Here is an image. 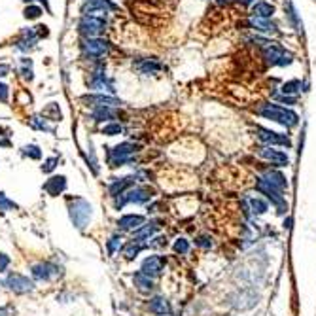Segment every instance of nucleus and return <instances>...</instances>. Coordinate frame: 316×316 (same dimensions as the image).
<instances>
[{"mask_svg": "<svg viewBox=\"0 0 316 316\" xmlns=\"http://www.w3.org/2000/svg\"><path fill=\"white\" fill-rule=\"evenodd\" d=\"M258 114L265 120L281 123L284 127H295L299 123V115L295 114L294 110H288V108L279 106V104H263L258 110Z\"/></svg>", "mask_w": 316, "mask_h": 316, "instance_id": "nucleus-1", "label": "nucleus"}, {"mask_svg": "<svg viewBox=\"0 0 316 316\" xmlns=\"http://www.w3.org/2000/svg\"><path fill=\"white\" fill-rule=\"evenodd\" d=\"M263 55L271 66H290L294 63V55L279 42H269L263 46Z\"/></svg>", "mask_w": 316, "mask_h": 316, "instance_id": "nucleus-2", "label": "nucleus"}, {"mask_svg": "<svg viewBox=\"0 0 316 316\" xmlns=\"http://www.w3.org/2000/svg\"><path fill=\"white\" fill-rule=\"evenodd\" d=\"M68 214H70L72 223L78 229H84L93 216V209L86 199H74V201L68 203Z\"/></svg>", "mask_w": 316, "mask_h": 316, "instance_id": "nucleus-3", "label": "nucleus"}, {"mask_svg": "<svg viewBox=\"0 0 316 316\" xmlns=\"http://www.w3.org/2000/svg\"><path fill=\"white\" fill-rule=\"evenodd\" d=\"M138 144H133V142H123V144H117L115 148L110 150L108 153V163L110 167H122L125 163H131L133 157H135V153L138 151Z\"/></svg>", "mask_w": 316, "mask_h": 316, "instance_id": "nucleus-4", "label": "nucleus"}, {"mask_svg": "<svg viewBox=\"0 0 316 316\" xmlns=\"http://www.w3.org/2000/svg\"><path fill=\"white\" fill-rule=\"evenodd\" d=\"M78 29L86 38H99L106 29V17L104 15H82Z\"/></svg>", "mask_w": 316, "mask_h": 316, "instance_id": "nucleus-5", "label": "nucleus"}, {"mask_svg": "<svg viewBox=\"0 0 316 316\" xmlns=\"http://www.w3.org/2000/svg\"><path fill=\"white\" fill-rule=\"evenodd\" d=\"M151 197H153V189H150V187H131L123 195L115 197V207L122 209L123 205H127V203L142 205V203L150 201Z\"/></svg>", "mask_w": 316, "mask_h": 316, "instance_id": "nucleus-6", "label": "nucleus"}, {"mask_svg": "<svg viewBox=\"0 0 316 316\" xmlns=\"http://www.w3.org/2000/svg\"><path fill=\"white\" fill-rule=\"evenodd\" d=\"M256 189H258L259 193H263L269 199V201L273 203L274 207H279V212H284L286 210V201H284V197H282L281 189L279 187H274L273 184H269L265 178H258L256 180Z\"/></svg>", "mask_w": 316, "mask_h": 316, "instance_id": "nucleus-7", "label": "nucleus"}, {"mask_svg": "<svg viewBox=\"0 0 316 316\" xmlns=\"http://www.w3.org/2000/svg\"><path fill=\"white\" fill-rule=\"evenodd\" d=\"M256 303H258V294L250 288L239 290V292L231 295V305L237 310H250L256 307Z\"/></svg>", "mask_w": 316, "mask_h": 316, "instance_id": "nucleus-8", "label": "nucleus"}, {"mask_svg": "<svg viewBox=\"0 0 316 316\" xmlns=\"http://www.w3.org/2000/svg\"><path fill=\"white\" fill-rule=\"evenodd\" d=\"M82 50L87 57L91 59H102L110 51V44L102 38H86L82 44Z\"/></svg>", "mask_w": 316, "mask_h": 316, "instance_id": "nucleus-9", "label": "nucleus"}, {"mask_svg": "<svg viewBox=\"0 0 316 316\" xmlns=\"http://www.w3.org/2000/svg\"><path fill=\"white\" fill-rule=\"evenodd\" d=\"M89 87L93 89V91H99V93H114L115 87H114V82L108 78L106 72H104V66L99 65L97 66V70L93 72V80L89 82Z\"/></svg>", "mask_w": 316, "mask_h": 316, "instance_id": "nucleus-10", "label": "nucleus"}, {"mask_svg": "<svg viewBox=\"0 0 316 316\" xmlns=\"http://www.w3.org/2000/svg\"><path fill=\"white\" fill-rule=\"evenodd\" d=\"M256 135H258L259 140L263 144H267V146H286V148H292V140H290L286 135L263 129V127H256Z\"/></svg>", "mask_w": 316, "mask_h": 316, "instance_id": "nucleus-11", "label": "nucleus"}, {"mask_svg": "<svg viewBox=\"0 0 316 316\" xmlns=\"http://www.w3.org/2000/svg\"><path fill=\"white\" fill-rule=\"evenodd\" d=\"M4 284H6L12 292H15V294H29V292L34 290L32 281H29L27 276H23V274H19V273H10L8 279L4 281Z\"/></svg>", "mask_w": 316, "mask_h": 316, "instance_id": "nucleus-12", "label": "nucleus"}, {"mask_svg": "<svg viewBox=\"0 0 316 316\" xmlns=\"http://www.w3.org/2000/svg\"><path fill=\"white\" fill-rule=\"evenodd\" d=\"M259 155H261L263 159H267V161L274 163V165H279V167H286L288 163H290V159H288V155L284 153V151L274 150V148H271V146L259 148Z\"/></svg>", "mask_w": 316, "mask_h": 316, "instance_id": "nucleus-13", "label": "nucleus"}, {"mask_svg": "<svg viewBox=\"0 0 316 316\" xmlns=\"http://www.w3.org/2000/svg\"><path fill=\"white\" fill-rule=\"evenodd\" d=\"M117 6H115L112 0H84V6H82V12L84 14H89V12H115Z\"/></svg>", "mask_w": 316, "mask_h": 316, "instance_id": "nucleus-14", "label": "nucleus"}, {"mask_svg": "<svg viewBox=\"0 0 316 316\" xmlns=\"http://www.w3.org/2000/svg\"><path fill=\"white\" fill-rule=\"evenodd\" d=\"M84 101L89 102L93 108H114L122 104L120 99L110 97V95H87V97H84Z\"/></svg>", "mask_w": 316, "mask_h": 316, "instance_id": "nucleus-15", "label": "nucleus"}, {"mask_svg": "<svg viewBox=\"0 0 316 316\" xmlns=\"http://www.w3.org/2000/svg\"><path fill=\"white\" fill-rule=\"evenodd\" d=\"M38 40H40V36L36 34V29H23L21 38L15 42V48L21 51H30L38 44Z\"/></svg>", "mask_w": 316, "mask_h": 316, "instance_id": "nucleus-16", "label": "nucleus"}, {"mask_svg": "<svg viewBox=\"0 0 316 316\" xmlns=\"http://www.w3.org/2000/svg\"><path fill=\"white\" fill-rule=\"evenodd\" d=\"M254 30H258L261 34H274L276 32V25H274L271 19H263V17H250V21H248Z\"/></svg>", "mask_w": 316, "mask_h": 316, "instance_id": "nucleus-17", "label": "nucleus"}, {"mask_svg": "<svg viewBox=\"0 0 316 316\" xmlns=\"http://www.w3.org/2000/svg\"><path fill=\"white\" fill-rule=\"evenodd\" d=\"M135 68H137L140 74H144V76H153V74L161 72L163 65L159 63L157 59H142V61H138L137 65H135Z\"/></svg>", "mask_w": 316, "mask_h": 316, "instance_id": "nucleus-18", "label": "nucleus"}, {"mask_svg": "<svg viewBox=\"0 0 316 316\" xmlns=\"http://www.w3.org/2000/svg\"><path fill=\"white\" fill-rule=\"evenodd\" d=\"M144 274H148V276H153V274H159L163 271V259L159 258V256H150V258H146L142 261V269H140Z\"/></svg>", "mask_w": 316, "mask_h": 316, "instance_id": "nucleus-19", "label": "nucleus"}, {"mask_svg": "<svg viewBox=\"0 0 316 316\" xmlns=\"http://www.w3.org/2000/svg\"><path fill=\"white\" fill-rule=\"evenodd\" d=\"M65 187H66V178L63 174H61V176H53V178H50L44 184V189H46L51 197H57L59 193H63Z\"/></svg>", "mask_w": 316, "mask_h": 316, "instance_id": "nucleus-20", "label": "nucleus"}, {"mask_svg": "<svg viewBox=\"0 0 316 316\" xmlns=\"http://www.w3.org/2000/svg\"><path fill=\"white\" fill-rule=\"evenodd\" d=\"M142 223H144V218L142 216H138V214H127V216H123V218H120V229L123 231H137L138 227H142Z\"/></svg>", "mask_w": 316, "mask_h": 316, "instance_id": "nucleus-21", "label": "nucleus"}, {"mask_svg": "<svg viewBox=\"0 0 316 316\" xmlns=\"http://www.w3.org/2000/svg\"><path fill=\"white\" fill-rule=\"evenodd\" d=\"M274 14V6L269 4V2H263L259 0L252 6V17H263V19H271Z\"/></svg>", "mask_w": 316, "mask_h": 316, "instance_id": "nucleus-22", "label": "nucleus"}, {"mask_svg": "<svg viewBox=\"0 0 316 316\" xmlns=\"http://www.w3.org/2000/svg\"><path fill=\"white\" fill-rule=\"evenodd\" d=\"M51 274H59L57 267L50 265V263H38V265L32 267V276L38 279V281H48Z\"/></svg>", "mask_w": 316, "mask_h": 316, "instance_id": "nucleus-23", "label": "nucleus"}, {"mask_svg": "<svg viewBox=\"0 0 316 316\" xmlns=\"http://www.w3.org/2000/svg\"><path fill=\"white\" fill-rule=\"evenodd\" d=\"M135 176H127V178H122V180H115L114 184L110 186V193H112V197H120V195H123L127 189H131L133 187V184H135Z\"/></svg>", "mask_w": 316, "mask_h": 316, "instance_id": "nucleus-24", "label": "nucleus"}, {"mask_svg": "<svg viewBox=\"0 0 316 316\" xmlns=\"http://www.w3.org/2000/svg\"><path fill=\"white\" fill-rule=\"evenodd\" d=\"M263 178H265L269 184H273L274 187H279L281 191L288 187V180L281 171H267V173L263 174Z\"/></svg>", "mask_w": 316, "mask_h": 316, "instance_id": "nucleus-25", "label": "nucleus"}, {"mask_svg": "<svg viewBox=\"0 0 316 316\" xmlns=\"http://www.w3.org/2000/svg\"><path fill=\"white\" fill-rule=\"evenodd\" d=\"M133 282H135V286H137L140 292H144V294L151 292V288H153V282H151V279L148 276V274H144L142 271L135 273V276H133Z\"/></svg>", "mask_w": 316, "mask_h": 316, "instance_id": "nucleus-26", "label": "nucleus"}, {"mask_svg": "<svg viewBox=\"0 0 316 316\" xmlns=\"http://www.w3.org/2000/svg\"><path fill=\"white\" fill-rule=\"evenodd\" d=\"M150 310L153 314H159V316H165L171 312V307H169V303L163 299V297H153L150 301Z\"/></svg>", "mask_w": 316, "mask_h": 316, "instance_id": "nucleus-27", "label": "nucleus"}, {"mask_svg": "<svg viewBox=\"0 0 316 316\" xmlns=\"http://www.w3.org/2000/svg\"><path fill=\"white\" fill-rule=\"evenodd\" d=\"M157 229H159V223L157 222H151V223H148V225H144V227H138V229L135 231V239H137V241L150 239Z\"/></svg>", "mask_w": 316, "mask_h": 316, "instance_id": "nucleus-28", "label": "nucleus"}, {"mask_svg": "<svg viewBox=\"0 0 316 316\" xmlns=\"http://www.w3.org/2000/svg\"><path fill=\"white\" fill-rule=\"evenodd\" d=\"M19 70H21L23 78H25V80H29V82H32V80H34V68H32V59L23 57L21 61H19Z\"/></svg>", "mask_w": 316, "mask_h": 316, "instance_id": "nucleus-29", "label": "nucleus"}, {"mask_svg": "<svg viewBox=\"0 0 316 316\" xmlns=\"http://www.w3.org/2000/svg\"><path fill=\"white\" fill-rule=\"evenodd\" d=\"M42 115L46 120H51V122H59V120H61V110H59L57 102H50L48 106L44 108Z\"/></svg>", "mask_w": 316, "mask_h": 316, "instance_id": "nucleus-30", "label": "nucleus"}, {"mask_svg": "<svg viewBox=\"0 0 316 316\" xmlns=\"http://www.w3.org/2000/svg\"><path fill=\"white\" fill-rule=\"evenodd\" d=\"M115 112L112 108H95L93 120L95 122H108V120H114Z\"/></svg>", "mask_w": 316, "mask_h": 316, "instance_id": "nucleus-31", "label": "nucleus"}, {"mask_svg": "<svg viewBox=\"0 0 316 316\" xmlns=\"http://www.w3.org/2000/svg\"><path fill=\"white\" fill-rule=\"evenodd\" d=\"M30 127L32 129H40V131H48V133H55L53 131V127H50L48 123H46V117H42V115H32L29 120Z\"/></svg>", "mask_w": 316, "mask_h": 316, "instance_id": "nucleus-32", "label": "nucleus"}, {"mask_svg": "<svg viewBox=\"0 0 316 316\" xmlns=\"http://www.w3.org/2000/svg\"><path fill=\"white\" fill-rule=\"evenodd\" d=\"M299 91H301V82L299 80H290L282 86V95H288V97H294Z\"/></svg>", "mask_w": 316, "mask_h": 316, "instance_id": "nucleus-33", "label": "nucleus"}, {"mask_svg": "<svg viewBox=\"0 0 316 316\" xmlns=\"http://www.w3.org/2000/svg\"><path fill=\"white\" fill-rule=\"evenodd\" d=\"M144 248V245L140 243V241H133L131 245L125 246V250H123V254H125V258L127 259H133V258H137L138 254H140V250Z\"/></svg>", "mask_w": 316, "mask_h": 316, "instance_id": "nucleus-34", "label": "nucleus"}, {"mask_svg": "<svg viewBox=\"0 0 316 316\" xmlns=\"http://www.w3.org/2000/svg\"><path fill=\"white\" fill-rule=\"evenodd\" d=\"M248 203H250V209H252V212H254L256 216L265 214L267 209H269V207H267V203L261 201V199H258V197H256V199H250Z\"/></svg>", "mask_w": 316, "mask_h": 316, "instance_id": "nucleus-35", "label": "nucleus"}, {"mask_svg": "<svg viewBox=\"0 0 316 316\" xmlns=\"http://www.w3.org/2000/svg\"><path fill=\"white\" fill-rule=\"evenodd\" d=\"M42 8L40 6H32V4H29V6L25 8V12H23V15H25V19H38L40 15H42Z\"/></svg>", "mask_w": 316, "mask_h": 316, "instance_id": "nucleus-36", "label": "nucleus"}, {"mask_svg": "<svg viewBox=\"0 0 316 316\" xmlns=\"http://www.w3.org/2000/svg\"><path fill=\"white\" fill-rule=\"evenodd\" d=\"M288 19H290V23L294 25L297 30H301V23H299V17H297V12H295V8L292 2H288Z\"/></svg>", "mask_w": 316, "mask_h": 316, "instance_id": "nucleus-37", "label": "nucleus"}, {"mask_svg": "<svg viewBox=\"0 0 316 316\" xmlns=\"http://www.w3.org/2000/svg\"><path fill=\"white\" fill-rule=\"evenodd\" d=\"M23 153H25L27 157H30V159H40V157H42V151H40V148H38V146H34V144L25 146V148H23Z\"/></svg>", "mask_w": 316, "mask_h": 316, "instance_id": "nucleus-38", "label": "nucleus"}, {"mask_svg": "<svg viewBox=\"0 0 316 316\" xmlns=\"http://www.w3.org/2000/svg\"><path fill=\"white\" fill-rule=\"evenodd\" d=\"M102 133L108 135V137H115V135H122L123 127L120 125V123H110V125H106V127L102 129Z\"/></svg>", "mask_w": 316, "mask_h": 316, "instance_id": "nucleus-39", "label": "nucleus"}, {"mask_svg": "<svg viewBox=\"0 0 316 316\" xmlns=\"http://www.w3.org/2000/svg\"><path fill=\"white\" fill-rule=\"evenodd\" d=\"M174 252H176V254H182V256H184V254H187V252H189V243H187L186 239H178V241H176V243H174Z\"/></svg>", "mask_w": 316, "mask_h": 316, "instance_id": "nucleus-40", "label": "nucleus"}, {"mask_svg": "<svg viewBox=\"0 0 316 316\" xmlns=\"http://www.w3.org/2000/svg\"><path fill=\"white\" fill-rule=\"evenodd\" d=\"M10 209H17V205H15L14 201H10L4 193H0V214L6 212V210H10Z\"/></svg>", "mask_w": 316, "mask_h": 316, "instance_id": "nucleus-41", "label": "nucleus"}, {"mask_svg": "<svg viewBox=\"0 0 316 316\" xmlns=\"http://www.w3.org/2000/svg\"><path fill=\"white\" fill-rule=\"evenodd\" d=\"M10 131L4 129V127H0V146L2 148H10L12 146V140H10V135H8Z\"/></svg>", "mask_w": 316, "mask_h": 316, "instance_id": "nucleus-42", "label": "nucleus"}, {"mask_svg": "<svg viewBox=\"0 0 316 316\" xmlns=\"http://www.w3.org/2000/svg\"><path fill=\"white\" fill-rule=\"evenodd\" d=\"M120 248H122V239L120 237H112L110 241H108V252H110V254L117 252Z\"/></svg>", "mask_w": 316, "mask_h": 316, "instance_id": "nucleus-43", "label": "nucleus"}, {"mask_svg": "<svg viewBox=\"0 0 316 316\" xmlns=\"http://www.w3.org/2000/svg\"><path fill=\"white\" fill-rule=\"evenodd\" d=\"M57 163H59V159L57 157H50L48 161H44V165H42V171L44 173H51L55 167H57Z\"/></svg>", "mask_w": 316, "mask_h": 316, "instance_id": "nucleus-44", "label": "nucleus"}, {"mask_svg": "<svg viewBox=\"0 0 316 316\" xmlns=\"http://www.w3.org/2000/svg\"><path fill=\"white\" fill-rule=\"evenodd\" d=\"M195 243H197L199 246H203V248H210V246H212V239L207 237V235H203V237H199Z\"/></svg>", "mask_w": 316, "mask_h": 316, "instance_id": "nucleus-45", "label": "nucleus"}, {"mask_svg": "<svg viewBox=\"0 0 316 316\" xmlns=\"http://www.w3.org/2000/svg\"><path fill=\"white\" fill-rule=\"evenodd\" d=\"M8 97H10V91H8V86L0 82V101L8 102Z\"/></svg>", "mask_w": 316, "mask_h": 316, "instance_id": "nucleus-46", "label": "nucleus"}, {"mask_svg": "<svg viewBox=\"0 0 316 316\" xmlns=\"http://www.w3.org/2000/svg\"><path fill=\"white\" fill-rule=\"evenodd\" d=\"M8 265H10V258H8L6 254H2V252H0V273H4Z\"/></svg>", "mask_w": 316, "mask_h": 316, "instance_id": "nucleus-47", "label": "nucleus"}, {"mask_svg": "<svg viewBox=\"0 0 316 316\" xmlns=\"http://www.w3.org/2000/svg\"><path fill=\"white\" fill-rule=\"evenodd\" d=\"M34 29H36V34L40 36V38H46V36L50 34V30H48L46 25H38V27H34Z\"/></svg>", "mask_w": 316, "mask_h": 316, "instance_id": "nucleus-48", "label": "nucleus"}, {"mask_svg": "<svg viewBox=\"0 0 316 316\" xmlns=\"http://www.w3.org/2000/svg\"><path fill=\"white\" fill-rule=\"evenodd\" d=\"M276 101L286 102V104H295V97H288V95H279Z\"/></svg>", "mask_w": 316, "mask_h": 316, "instance_id": "nucleus-49", "label": "nucleus"}, {"mask_svg": "<svg viewBox=\"0 0 316 316\" xmlns=\"http://www.w3.org/2000/svg\"><path fill=\"white\" fill-rule=\"evenodd\" d=\"M10 74V65H0V78H4Z\"/></svg>", "mask_w": 316, "mask_h": 316, "instance_id": "nucleus-50", "label": "nucleus"}, {"mask_svg": "<svg viewBox=\"0 0 316 316\" xmlns=\"http://www.w3.org/2000/svg\"><path fill=\"white\" fill-rule=\"evenodd\" d=\"M23 2H32V0H23ZM40 2H42L44 6H46V10L50 12V2H48V0H40Z\"/></svg>", "mask_w": 316, "mask_h": 316, "instance_id": "nucleus-51", "label": "nucleus"}, {"mask_svg": "<svg viewBox=\"0 0 316 316\" xmlns=\"http://www.w3.org/2000/svg\"><path fill=\"white\" fill-rule=\"evenodd\" d=\"M254 0H241V4H245V6H248V4H252Z\"/></svg>", "mask_w": 316, "mask_h": 316, "instance_id": "nucleus-52", "label": "nucleus"}, {"mask_svg": "<svg viewBox=\"0 0 316 316\" xmlns=\"http://www.w3.org/2000/svg\"><path fill=\"white\" fill-rule=\"evenodd\" d=\"M0 316H6V309H0Z\"/></svg>", "mask_w": 316, "mask_h": 316, "instance_id": "nucleus-53", "label": "nucleus"}, {"mask_svg": "<svg viewBox=\"0 0 316 316\" xmlns=\"http://www.w3.org/2000/svg\"><path fill=\"white\" fill-rule=\"evenodd\" d=\"M218 2H220V4H225V2H229V0H218Z\"/></svg>", "mask_w": 316, "mask_h": 316, "instance_id": "nucleus-54", "label": "nucleus"}]
</instances>
